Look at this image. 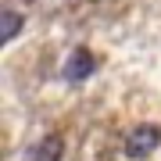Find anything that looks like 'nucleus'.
<instances>
[{"label":"nucleus","instance_id":"1","mask_svg":"<svg viewBox=\"0 0 161 161\" xmlns=\"http://www.w3.org/2000/svg\"><path fill=\"white\" fill-rule=\"evenodd\" d=\"M158 143H161V125H154V122H143V125H136L125 136V154L132 158V161H140V158H150L158 150Z\"/></svg>","mask_w":161,"mask_h":161},{"label":"nucleus","instance_id":"2","mask_svg":"<svg viewBox=\"0 0 161 161\" xmlns=\"http://www.w3.org/2000/svg\"><path fill=\"white\" fill-rule=\"evenodd\" d=\"M97 72V58H93V50H86V47H75V50L68 54V61H64V82H86L90 75Z\"/></svg>","mask_w":161,"mask_h":161},{"label":"nucleus","instance_id":"3","mask_svg":"<svg viewBox=\"0 0 161 161\" xmlns=\"http://www.w3.org/2000/svg\"><path fill=\"white\" fill-rule=\"evenodd\" d=\"M64 158V140L58 132H50V136H43L40 143L32 147V161H61Z\"/></svg>","mask_w":161,"mask_h":161},{"label":"nucleus","instance_id":"4","mask_svg":"<svg viewBox=\"0 0 161 161\" xmlns=\"http://www.w3.org/2000/svg\"><path fill=\"white\" fill-rule=\"evenodd\" d=\"M22 22H25V18L18 11H4V14H0V43H11L14 36L22 32Z\"/></svg>","mask_w":161,"mask_h":161}]
</instances>
